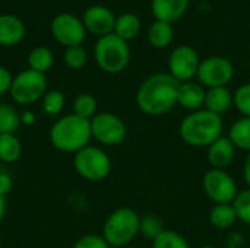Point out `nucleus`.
Masks as SVG:
<instances>
[{
    "mask_svg": "<svg viewBox=\"0 0 250 248\" xmlns=\"http://www.w3.org/2000/svg\"><path fill=\"white\" fill-rule=\"evenodd\" d=\"M179 88L180 82L170 73L151 75L138 88L136 105L146 115H164L177 105Z\"/></svg>",
    "mask_w": 250,
    "mask_h": 248,
    "instance_id": "f257e3e1",
    "label": "nucleus"
},
{
    "mask_svg": "<svg viewBox=\"0 0 250 248\" xmlns=\"http://www.w3.org/2000/svg\"><path fill=\"white\" fill-rule=\"evenodd\" d=\"M48 139L57 151L75 155L91 145V120L78 117L73 113L62 115L51 124Z\"/></svg>",
    "mask_w": 250,
    "mask_h": 248,
    "instance_id": "f03ea898",
    "label": "nucleus"
},
{
    "mask_svg": "<svg viewBox=\"0 0 250 248\" xmlns=\"http://www.w3.org/2000/svg\"><path fill=\"white\" fill-rule=\"evenodd\" d=\"M223 115L205 108L189 113L179 126L180 139L192 148H208L223 136Z\"/></svg>",
    "mask_w": 250,
    "mask_h": 248,
    "instance_id": "7ed1b4c3",
    "label": "nucleus"
},
{
    "mask_svg": "<svg viewBox=\"0 0 250 248\" xmlns=\"http://www.w3.org/2000/svg\"><path fill=\"white\" fill-rule=\"evenodd\" d=\"M139 227L141 216L136 210L130 208H119L107 216L101 235L111 248H123L139 235Z\"/></svg>",
    "mask_w": 250,
    "mask_h": 248,
    "instance_id": "20e7f679",
    "label": "nucleus"
},
{
    "mask_svg": "<svg viewBox=\"0 0 250 248\" xmlns=\"http://www.w3.org/2000/svg\"><path fill=\"white\" fill-rule=\"evenodd\" d=\"M97 66L110 75L122 73L130 61V48L127 41L117 37L114 32L98 38L94 48Z\"/></svg>",
    "mask_w": 250,
    "mask_h": 248,
    "instance_id": "39448f33",
    "label": "nucleus"
},
{
    "mask_svg": "<svg viewBox=\"0 0 250 248\" xmlns=\"http://www.w3.org/2000/svg\"><path fill=\"white\" fill-rule=\"evenodd\" d=\"M73 168L82 180L100 183L110 175L113 164L110 155L103 148L88 145L73 155Z\"/></svg>",
    "mask_w": 250,
    "mask_h": 248,
    "instance_id": "423d86ee",
    "label": "nucleus"
},
{
    "mask_svg": "<svg viewBox=\"0 0 250 248\" xmlns=\"http://www.w3.org/2000/svg\"><path fill=\"white\" fill-rule=\"evenodd\" d=\"M47 86L48 82L45 75L31 69H25L13 76L9 94L16 105L29 107L42 99L47 92Z\"/></svg>",
    "mask_w": 250,
    "mask_h": 248,
    "instance_id": "0eeeda50",
    "label": "nucleus"
},
{
    "mask_svg": "<svg viewBox=\"0 0 250 248\" xmlns=\"http://www.w3.org/2000/svg\"><path fill=\"white\" fill-rule=\"evenodd\" d=\"M92 139L101 146H119L127 137V126L123 118L114 113H98L91 120Z\"/></svg>",
    "mask_w": 250,
    "mask_h": 248,
    "instance_id": "6e6552de",
    "label": "nucleus"
},
{
    "mask_svg": "<svg viewBox=\"0 0 250 248\" xmlns=\"http://www.w3.org/2000/svg\"><path fill=\"white\" fill-rule=\"evenodd\" d=\"M202 189L214 205L233 203L239 194L237 183L227 170H208L202 177Z\"/></svg>",
    "mask_w": 250,
    "mask_h": 248,
    "instance_id": "1a4fd4ad",
    "label": "nucleus"
},
{
    "mask_svg": "<svg viewBox=\"0 0 250 248\" xmlns=\"http://www.w3.org/2000/svg\"><path fill=\"white\" fill-rule=\"evenodd\" d=\"M196 77L207 89L227 86L234 77V64L223 56L207 57L205 60H201Z\"/></svg>",
    "mask_w": 250,
    "mask_h": 248,
    "instance_id": "9d476101",
    "label": "nucleus"
},
{
    "mask_svg": "<svg viewBox=\"0 0 250 248\" xmlns=\"http://www.w3.org/2000/svg\"><path fill=\"white\" fill-rule=\"evenodd\" d=\"M201 58L192 45L176 47L168 57V73L180 83L190 82L198 75Z\"/></svg>",
    "mask_w": 250,
    "mask_h": 248,
    "instance_id": "9b49d317",
    "label": "nucleus"
},
{
    "mask_svg": "<svg viewBox=\"0 0 250 248\" xmlns=\"http://www.w3.org/2000/svg\"><path fill=\"white\" fill-rule=\"evenodd\" d=\"M50 29L54 39L62 45H64L66 48L82 45L86 37V29L82 19H79L73 13H60L54 16Z\"/></svg>",
    "mask_w": 250,
    "mask_h": 248,
    "instance_id": "f8f14e48",
    "label": "nucleus"
},
{
    "mask_svg": "<svg viewBox=\"0 0 250 248\" xmlns=\"http://www.w3.org/2000/svg\"><path fill=\"white\" fill-rule=\"evenodd\" d=\"M82 22L88 32L101 38L114 32L116 16L108 7L103 4H94L85 10Z\"/></svg>",
    "mask_w": 250,
    "mask_h": 248,
    "instance_id": "ddd939ff",
    "label": "nucleus"
},
{
    "mask_svg": "<svg viewBox=\"0 0 250 248\" xmlns=\"http://www.w3.org/2000/svg\"><path fill=\"white\" fill-rule=\"evenodd\" d=\"M236 158V146L229 136L218 137L207 148V159L214 170H227Z\"/></svg>",
    "mask_w": 250,
    "mask_h": 248,
    "instance_id": "4468645a",
    "label": "nucleus"
},
{
    "mask_svg": "<svg viewBox=\"0 0 250 248\" xmlns=\"http://www.w3.org/2000/svg\"><path fill=\"white\" fill-rule=\"evenodd\" d=\"M205 96H207V88H204L199 82H193V80L185 82V83H180V88H179L177 105L193 113V111L204 108Z\"/></svg>",
    "mask_w": 250,
    "mask_h": 248,
    "instance_id": "2eb2a0df",
    "label": "nucleus"
},
{
    "mask_svg": "<svg viewBox=\"0 0 250 248\" xmlns=\"http://www.w3.org/2000/svg\"><path fill=\"white\" fill-rule=\"evenodd\" d=\"M25 23L21 18L9 13L0 15V45L13 47L25 38Z\"/></svg>",
    "mask_w": 250,
    "mask_h": 248,
    "instance_id": "dca6fc26",
    "label": "nucleus"
},
{
    "mask_svg": "<svg viewBox=\"0 0 250 248\" xmlns=\"http://www.w3.org/2000/svg\"><path fill=\"white\" fill-rule=\"evenodd\" d=\"M189 7V0H152L151 10L157 20L174 23L182 19Z\"/></svg>",
    "mask_w": 250,
    "mask_h": 248,
    "instance_id": "f3484780",
    "label": "nucleus"
},
{
    "mask_svg": "<svg viewBox=\"0 0 250 248\" xmlns=\"http://www.w3.org/2000/svg\"><path fill=\"white\" fill-rule=\"evenodd\" d=\"M233 105H234V94L227 86L207 89L205 105H204L205 110L223 115L229 113Z\"/></svg>",
    "mask_w": 250,
    "mask_h": 248,
    "instance_id": "a211bd4d",
    "label": "nucleus"
},
{
    "mask_svg": "<svg viewBox=\"0 0 250 248\" xmlns=\"http://www.w3.org/2000/svg\"><path fill=\"white\" fill-rule=\"evenodd\" d=\"M23 145L16 133L0 134V162L1 164H15L22 158Z\"/></svg>",
    "mask_w": 250,
    "mask_h": 248,
    "instance_id": "6ab92c4d",
    "label": "nucleus"
},
{
    "mask_svg": "<svg viewBox=\"0 0 250 248\" xmlns=\"http://www.w3.org/2000/svg\"><path fill=\"white\" fill-rule=\"evenodd\" d=\"M148 42L151 47L163 50L166 47H168L174 38V31H173V25L168 22H163V20H155L152 22V25L148 28V34H146Z\"/></svg>",
    "mask_w": 250,
    "mask_h": 248,
    "instance_id": "aec40b11",
    "label": "nucleus"
},
{
    "mask_svg": "<svg viewBox=\"0 0 250 248\" xmlns=\"http://www.w3.org/2000/svg\"><path fill=\"white\" fill-rule=\"evenodd\" d=\"M142 29V23L138 15L126 12L122 13L120 16L116 18V25H114V34L120 37L125 41H130L139 35Z\"/></svg>",
    "mask_w": 250,
    "mask_h": 248,
    "instance_id": "412c9836",
    "label": "nucleus"
},
{
    "mask_svg": "<svg viewBox=\"0 0 250 248\" xmlns=\"http://www.w3.org/2000/svg\"><path fill=\"white\" fill-rule=\"evenodd\" d=\"M209 224L217 229H229L239 221L233 203L214 205L209 210Z\"/></svg>",
    "mask_w": 250,
    "mask_h": 248,
    "instance_id": "4be33fe9",
    "label": "nucleus"
},
{
    "mask_svg": "<svg viewBox=\"0 0 250 248\" xmlns=\"http://www.w3.org/2000/svg\"><path fill=\"white\" fill-rule=\"evenodd\" d=\"M54 64V54L48 47L38 45L28 54V69L45 75Z\"/></svg>",
    "mask_w": 250,
    "mask_h": 248,
    "instance_id": "5701e85b",
    "label": "nucleus"
},
{
    "mask_svg": "<svg viewBox=\"0 0 250 248\" xmlns=\"http://www.w3.org/2000/svg\"><path fill=\"white\" fill-rule=\"evenodd\" d=\"M229 137L236 149L250 152V117H242L236 120L229 132Z\"/></svg>",
    "mask_w": 250,
    "mask_h": 248,
    "instance_id": "b1692460",
    "label": "nucleus"
},
{
    "mask_svg": "<svg viewBox=\"0 0 250 248\" xmlns=\"http://www.w3.org/2000/svg\"><path fill=\"white\" fill-rule=\"evenodd\" d=\"M72 110L75 115L85 120H92L98 114V101L94 95L83 92L75 96L72 102Z\"/></svg>",
    "mask_w": 250,
    "mask_h": 248,
    "instance_id": "393cba45",
    "label": "nucleus"
},
{
    "mask_svg": "<svg viewBox=\"0 0 250 248\" xmlns=\"http://www.w3.org/2000/svg\"><path fill=\"white\" fill-rule=\"evenodd\" d=\"M66 105V96L62 91H47L41 99V110L48 117H59Z\"/></svg>",
    "mask_w": 250,
    "mask_h": 248,
    "instance_id": "a878e982",
    "label": "nucleus"
},
{
    "mask_svg": "<svg viewBox=\"0 0 250 248\" xmlns=\"http://www.w3.org/2000/svg\"><path fill=\"white\" fill-rule=\"evenodd\" d=\"M21 126V113L7 102H0V134L16 133Z\"/></svg>",
    "mask_w": 250,
    "mask_h": 248,
    "instance_id": "bb28decb",
    "label": "nucleus"
},
{
    "mask_svg": "<svg viewBox=\"0 0 250 248\" xmlns=\"http://www.w3.org/2000/svg\"><path fill=\"white\" fill-rule=\"evenodd\" d=\"M166 231L164 227V221L152 213H148L145 216H141V227H139V234L149 240V241H155L163 232Z\"/></svg>",
    "mask_w": 250,
    "mask_h": 248,
    "instance_id": "cd10ccee",
    "label": "nucleus"
},
{
    "mask_svg": "<svg viewBox=\"0 0 250 248\" xmlns=\"http://www.w3.org/2000/svg\"><path fill=\"white\" fill-rule=\"evenodd\" d=\"M152 248H190V246L180 232L166 229L155 241H152Z\"/></svg>",
    "mask_w": 250,
    "mask_h": 248,
    "instance_id": "c85d7f7f",
    "label": "nucleus"
},
{
    "mask_svg": "<svg viewBox=\"0 0 250 248\" xmlns=\"http://www.w3.org/2000/svg\"><path fill=\"white\" fill-rule=\"evenodd\" d=\"M63 61L64 64L72 70H79L85 67L88 61V53L82 45L67 47L63 53Z\"/></svg>",
    "mask_w": 250,
    "mask_h": 248,
    "instance_id": "c756f323",
    "label": "nucleus"
},
{
    "mask_svg": "<svg viewBox=\"0 0 250 248\" xmlns=\"http://www.w3.org/2000/svg\"><path fill=\"white\" fill-rule=\"evenodd\" d=\"M233 208L236 210L237 219L246 225L250 227V189H245L242 191H239V194L236 196L234 202H233Z\"/></svg>",
    "mask_w": 250,
    "mask_h": 248,
    "instance_id": "7c9ffc66",
    "label": "nucleus"
},
{
    "mask_svg": "<svg viewBox=\"0 0 250 248\" xmlns=\"http://www.w3.org/2000/svg\"><path fill=\"white\" fill-rule=\"evenodd\" d=\"M234 107L242 117H250V82L240 85L234 92Z\"/></svg>",
    "mask_w": 250,
    "mask_h": 248,
    "instance_id": "2f4dec72",
    "label": "nucleus"
},
{
    "mask_svg": "<svg viewBox=\"0 0 250 248\" xmlns=\"http://www.w3.org/2000/svg\"><path fill=\"white\" fill-rule=\"evenodd\" d=\"M72 248H111V246L98 234H86L76 240Z\"/></svg>",
    "mask_w": 250,
    "mask_h": 248,
    "instance_id": "473e14b6",
    "label": "nucleus"
},
{
    "mask_svg": "<svg viewBox=\"0 0 250 248\" xmlns=\"http://www.w3.org/2000/svg\"><path fill=\"white\" fill-rule=\"evenodd\" d=\"M12 80H13V76H12L10 70L6 69L4 66H0V96L9 94Z\"/></svg>",
    "mask_w": 250,
    "mask_h": 248,
    "instance_id": "72a5a7b5",
    "label": "nucleus"
},
{
    "mask_svg": "<svg viewBox=\"0 0 250 248\" xmlns=\"http://www.w3.org/2000/svg\"><path fill=\"white\" fill-rule=\"evenodd\" d=\"M12 187H13V178L10 172L0 168V194L7 196L12 191Z\"/></svg>",
    "mask_w": 250,
    "mask_h": 248,
    "instance_id": "f704fd0d",
    "label": "nucleus"
},
{
    "mask_svg": "<svg viewBox=\"0 0 250 248\" xmlns=\"http://www.w3.org/2000/svg\"><path fill=\"white\" fill-rule=\"evenodd\" d=\"M37 123V115L32 110L26 108L21 113V124L22 126H26V127H31Z\"/></svg>",
    "mask_w": 250,
    "mask_h": 248,
    "instance_id": "c9c22d12",
    "label": "nucleus"
},
{
    "mask_svg": "<svg viewBox=\"0 0 250 248\" xmlns=\"http://www.w3.org/2000/svg\"><path fill=\"white\" fill-rule=\"evenodd\" d=\"M243 178H245V183L248 184V187L250 189V152L248 153V156L245 159V164H243Z\"/></svg>",
    "mask_w": 250,
    "mask_h": 248,
    "instance_id": "e433bc0d",
    "label": "nucleus"
},
{
    "mask_svg": "<svg viewBox=\"0 0 250 248\" xmlns=\"http://www.w3.org/2000/svg\"><path fill=\"white\" fill-rule=\"evenodd\" d=\"M6 213H7V199L6 196L0 194V222L6 218Z\"/></svg>",
    "mask_w": 250,
    "mask_h": 248,
    "instance_id": "4c0bfd02",
    "label": "nucleus"
},
{
    "mask_svg": "<svg viewBox=\"0 0 250 248\" xmlns=\"http://www.w3.org/2000/svg\"><path fill=\"white\" fill-rule=\"evenodd\" d=\"M0 246H1V235H0Z\"/></svg>",
    "mask_w": 250,
    "mask_h": 248,
    "instance_id": "58836bf2",
    "label": "nucleus"
},
{
    "mask_svg": "<svg viewBox=\"0 0 250 248\" xmlns=\"http://www.w3.org/2000/svg\"><path fill=\"white\" fill-rule=\"evenodd\" d=\"M123 248H125V247H123Z\"/></svg>",
    "mask_w": 250,
    "mask_h": 248,
    "instance_id": "ea45409f",
    "label": "nucleus"
}]
</instances>
